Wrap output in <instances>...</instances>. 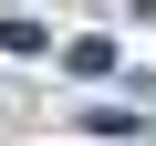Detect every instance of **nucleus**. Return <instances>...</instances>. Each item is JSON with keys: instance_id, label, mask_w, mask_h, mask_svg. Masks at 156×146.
Wrapping results in <instances>:
<instances>
[{"instance_id": "f257e3e1", "label": "nucleus", "mask_w": 156, "mask_h": 146, "mask_svg": "<svg viewBox=\"0 0 156 146\" xmlns=\"http://www.w3.org/2000/svg\"><path fill=\"white\" fill-rule=\"evenodd\" d=\"M146 11H156V0H146Z\"/></svg>"}]
</instances>
